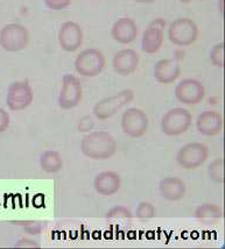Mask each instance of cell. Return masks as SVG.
<instances>
[{
  "mask_svg": "<svg viewBox=\"0 0 225 249\" xmlns=\"http://www.w3.org/2000/svg\"><path fill=\"white\" fill-rule=\"evenodd\" d=\"M81 150L83 155L91 160H108L114 155L117 141L106 130H94L82 139Z\"/></svg>",
  "mask_w": 225,
  "mask_h": 249,
  "instance_id": "6da1fadb",
  "label": "cell"
},
{
  "mask_svg": "<svg viewBox=\"0 0 225 249\" xmlns=\"http://www.w3.org/2000/svg\"><path fill=\"white\" fill-rule=\"evenodd\" d=\"M106 65L105 57L99 49L88 48L77 55L75 69L83 77H96L100 75Z\"/></svg>",
  "mask_w": 225,
  "mask_h": 249,
  "instance_id": "7a4b0ae2",
  "label": "cell"
},
{
  "mask_svg": "<svg viewBox=\"0 0 225 249\" xmlns=\"http://www.w3.org/2000/svg\"><path fill=\"white\" fill-rule=\"evenodd\" d=\"M198 27L189 18H179L168 27V38L177 47H189L196 42Z\"/></svg>",
  "mask_w": 225,
  "mask_h": 249,
  "instance_id": "3957f363",
  "label": "cell"
},
{
  "mask_svg": "<svg viewBox=\"0 0 225 249\" xmlns=\"http://www.w3.org/2000/svg\"><path fill=\"white\" fill-rule=\"evenodd\" d=\"M134 99V91L131 89H125L114 96L108 97L105 99L99 100L94 106V114L97 119L108 120L114 114H117L124 106L130 104Z\"/></svg>",
  "mask_w": 225,
  "mask_h": 249,
  "instance_id": "277c9868",
  "label": "cell"
},
{
  "mask_svg": "<svg viewBox=\"0 0 225 249\" xmlns=\"http://www.w3.org/2000/svg\"><path fill=\"white\" fill-rule=\"evenodd\" d=\"M192 121L191 113L183 107H174L164 114L161 119V130L167 136L185 134Z\"/></svg>",
  "mask_w": 225,
  "mask_h": 249,
  "instance_id": "5b68a950",
  "label": "cell"
},
{
  "mask_svg": "<svg viewBox=\"0 0 225 249\" xmlns=\"http://www.w3.org/2000/svg\"><path fill=\"white\" fill-rule=\"evenodd\" d=\"M29 33L20 23H8L0 31V47L6 52L16 53L28 46Z\"/></svg>",
  "mask_w": 225,
  "mask_h": 249,
  "instance_id": "8992f818",
  "label": "cell"
},
{
  "mask_svg": "<svg viewBox=\"0 0 225 249\" xmlns=\"http://www.w3.org/2000/svg\"><path fill=\"white\" fill-rule=\"evenodd\" d=\"M208 156L209 149L206 144L201 142H190L180 148L176 154V162L181 168L191 170L204 164Z\"/></svg>",
  "mask_w": 225,
  "mask_h": 249,
  "instance_id": "52a82bcc",
  "label": "cell"
},
{
  "mask_svg": "<svg viewBox=\"0 0 225 249\" xmlns=\"http://www.w3.org/2000/svg\"><path fill=\"white\" fill-rule=\"evenodd\" d=\"M34 99L33 89L27 81L12 83L7 89L6 105L13 112L23 111L32 105Z\"/></svg>",
  "mask_w": 225,
  "mask_h": 249,
  "instance_id": "ba28073f",
  "label": "cell"
},
{
  "mask_svg": "<svg viewBox=\"0 0 225 249\" xmlns=\"http://www.w3.org/2000/svg\"><path fill=\"white\" fill-rule=\"evenodd\" d=\"M120 126L127 136L138 139L147 132L150 126V119L143 109L131 107L127 108L121 115Z\"/></svg>",
  "mask_w": 225,
  "mask_h": 249,
  "instance_id": "9c48e42d",
  "label": "cell"
},
{
  "mask_svg": "<svg viewBox=\"0 0 225 249\" xmlns=\"http://www.w3.org/2000/svg\"><path fill=\"white\" fill-rule=\"evenodd\" d=\"M82 97L83 88L81 81L72 73L64 75L57 99L58 106L62 109H72L81 103Z\"/></svg>",
  "mask_w": 225,
  "mask_h": 249,
  "instance_id": "30bf717a",
  "label": "cell"
},
{
  "mask_svg": "<svg viewBox=\"0 0 225 249\" xmlns=\"http://www.w3.org/2000/svg\"><path fill=\"white\" fill-rule=\"evenodd\" d=\"M175 97L180 103L186 105H196L206 97V88L197 79H182L175 88Z\"/></svg>",
  "mask_w": 225,
  "mask_h": 249,
  "instance_id": "8fae6325",
  "label": "cell"
},
{
  "mask_svg": "<svg viewBox=\"0 0 225 249\" xmlns=\"http://www.w3.org/2000/svg\"><path fill=\"white\" fill-rule=\"evenodd\" d=\"M166 28V21L162 18L155 19L145 29L143 38H141V49L146 54H156L161 49L164 43V32Z\"/></svg>",
  "mask_w": 225,
  "mask_h": 249,
  "instance_id": "7c38bea8",
  "label": "cell"
},
{
  "mask_svg": "<svg viewBox=\"0 0 225 249\" xmlns=\"http://www.w3.org/2000/svg\"><path fill=\"white\" fill-rule=\"evenodd\" d=\"M84 34L81 26L77 22L66 21L61 25L58 31V43L62 50L67 53H74L82 46Z\"/></svg>",
  "mask_w": 225,
  "mask_h": 249,
  "instance_id": "4fadbf2b",
  "label": "cell"
},
{
  "mask_svg": "<svg viewBox=\"0 0 225 249\" xmlns=\"http://www.w3.org/2000/svg\"><path fill=\"white\" fill-rule=\"evenodd\" d=\"M139 62H140V56L134 49H120L112 58V68L118 75L130 76L137 70Z\"/></svg>",
  "mask_w": 225,
  "mask_h": 249,
  "instance_id": "5bb4252c",
  "label": "cell"
},
{
  "mask_svg": "<svg viewBox=\"0 0 225 249\" xmlns=\"http://www.w3.org/2000/svg\"><path fill=\"white\" fill-rule=\"evenodd\" d=\"M111 36L120 44H130L138 36V26L131 18H119L111 28Z\"/></svg>",
  "mask_w": 225,
  "mask_h": 249,
  "instance_id": "9a60e30c",
  "label": "cell"
},
{
  "mask_svg": "<svg viewBox=\"0 0 225 249\" xmlns=\"http://www.w3.org/2000/svg\"><path fill=\"white\" fill-rule=\"evenodd\" d=\"M196 128L204 136H214L223 128V118L217 111H204L197 117Z\"/></svg>",
  "mask_w": 225,
  "mask_h": 249,
  "instance_id": "2e32d148",
  "label": "cell"
},
{
  "mask_svg": "<svg viewBox=\"0 0 225 249\" xmlns=\"http://www.w3.org/2000/svg\"><path fill=\"white\" fill-rule=\"evenodd\" d=\"M154 78L159 84H171L181 75V69L176 61L162 58L155 63L153 70Z\"/></svg>",
  "mask_w": 225,
  "mask_h": 249,
  "instance_id": "e0dca14e",
  "label": "cell"
},
{
  "mask_svg": "<svg viewBox=\"0 0 225 249\" xmlns=\"http://www.w3.org/2000/svg\"><path fill=\"white\" fill-rule=\"evenodd\" d=\"M159 191L166 200L177 201L187 194V185L185 180L179 177H165L160 180Z\"/></svg>",
  "mask_w": 225,
  "mask_h": 249,
  "instance_id": "ac0fdd59",
  "label": "cell"
},
{
  "mask_svg": "<svg viewBox=\"0 0 225 249\" xmlns=\"http://www.w3.org/2000/svg\"><path fill=\"white\" fill-rule=\"evenodd\" d=\"M120 186L121 178L114 171H102L94 179V188L100 196H112L117 194Z\"/></svg>",
  "mask_w": 225,
  "mask_h": 249,
  "instance_id": "d6986e66",
  "label": "cell"
},
{
  "mask_svg": "<svg viewBox=\"0 0 225 249\" xmlns=\"http://www.w3.org/2000/svg\"><path fill=\"white\" fill-rule=\"evenodd\" d=\"M40 167L44 173L56 174L63 167V160L56 150H46L40 157Z\"/></svg>",
  "mask_w": 225,
  "mask_h": 249,
  "instance_id": "ffe728a7",
  "label": "cell"
},
{
  "mask_svg": "<svg viewBox=\"0 0 225 249\" xmlns=\"http://www.w3.org/2000/svg\"><path fill=\"white\" fill-rule=\"evenodd\" d=\"M194 217L201 220L206 219H220L223 217V210L216 204H202L197 206L194 212Z\"/></svg>",
  "mask_w": 225,
  "mask_h": 249,
  "instance_id": "44dd1931",
  "label": "cell"
},
{
  "mask_svg": "<svg viewBox=\"0 0 225 249\" xmlns=\"http://www.w3.org/2000/svg\"><path fill=\"white\" fill-rule=\"evenodd\" d=\"M209 176L212 182L222 184L224 182V162L222 157H218L215 161H212L209 164L208 168Z\"/></svg>",
  "mask_w": 225,
  "mask_h": 249,
  "instance_id": "7402d4cb",
  "label": "cell"
},
{
  "mask_svg": "<svg viewBox=\"0 0 225 249\" xmlns=\"http://www.w3.org/2000/svg\"><path fill=\"white\" fill-rule=\"evenodd\" d=\"M210 61H211L212 65L217 68L224 67V43L220 42L215 44L212 47L211 52H210Z\"/></svg>",
  "mask_w": 225,
  "mask_h": 249,
  "instance_id": "603a6c76",
  "label": "cell"
},
{
  "mask_svg": "<svg viewBox=\"0 0 225 249\" xmlns=\"http://www.w3.org/2000/svg\"><path fill=\"white\" fill-rule=\"evenodd\" d=\"M132 213L130 209L126 206H115L113 209L109 210L106 213V219H111V220H118V219H132Z\"/></svg>",
  "mask_w": 225,
  "mask_h": 249,
  "instance_id": "cb8c5ba5",
  "label": "cell"
},
{
  "mask_svg": "<svg viewBox=\"0 0 225 249\" xmlns=\"http://www.w3.org/2000/svg\"><path fill=\"white\" fill-rule=\"evenodd\" d=\"M155 215V207L149 201H143L139 204L135 211V217L139 219H150Z\"/></svg>",
  "mask_w": 225,
  "mask_h": 249,
  "instance_id": "d4e9b609",
  "label": "cell"
},
{
  "mask_svg": "<svg viewBox=\"0 0 225 249\" xmlns=\"http://www.w3.org/2000/svg\"><path fill=\"white\" fill-rule=\"evenodd\" d=\"M44 5L52 11H62L70 5L72 0H43Z\"/></svg>",
  "mask_w": 225,
  "mask_h": 249,
  "instance_id": "484cf974",
  "label": "cell"
},
{
  "mask_svg": "<svg viewBox=\"0 0 225 249\" xmlns=\"http://www.w3.org/2000/svg\"><path fill=\"white\" fill-rule=\"evenodd\" d=\"M94 119L90 117V115H87V117L82 118V119L79 120V123H78V130L81 133L90 132V130L94 128Z\"/></svg>",
  "mask_w": 225,
  "mask_h": 249,
  "instance_id": "4316f807",
  "label": "cell"
},
{
  "mask_svg": "<svg viewBox=\"0 0 225 249\" xmlns=\"http://www.w3.org/2000/svg\"><path fill=\"white\" fill-rule=\"evenodd\" d=\"M10 123L11 118L8 112H6L4 108L0 107V133H4L10 127Z\"/></svg>",
  "mask_w": 225,
  "mask_h": 249,
  "instance_id": "83f0119b",
  "label": "cell"
},
{
  "mask_svg": "<svg viewBox=\"0 0 225 249\" xmlns=\"http://www.w3.org/2000/svg\"><path fill=\"white\" fill-rule=\"evenodd\" d=\"M16 248H38L40 245L38 244L37 241L34 240H29V239H21L19 241H17V244L14 245Z\"/></svg>",
  "mask_w": 225,
  "mask_h": 249,
  "instance_id": "f1b7e54d",
  "label": "cell"
},
{
  "mask_svg": "<svg viewBox=\"0 0 225 249\" xmlns=\"http://www.w3.org/2000/svg\"><path fill=\"white\" fill-rule=\"evenodd\" d=\"M218 10L221 13H223L224 11V0H218Z\"/></svg>",
  "mask_w": 225,
  "mask_h": 249,
  "instance_id": "f546056e",
  "label": "cell"
},
{
  "mask_svg": "<svg viewBox=\"0 0 225 249\" xmlns=\"http://www.w3.org/2000/svg\"><path fill=\"white\" fill-rule=\"evenodd\" d=\"M134 1L140 2V4H150V2H154L155 0H134Z\"/></svg>",
  "mask_w": 225,
  "mask_h": 249,
  "instance_id": "4dcf8cb0",
  "label": "cell"
},
{
  "mask_svg": "<svg viewBox=\"0 0 225 249\" xmlns=\"http://www.w3.org/2000/svg\"><path fill=\"white\" fill-rule=\"evenodd\" d=\"M180 1L183 2V4H189V2H191L192 0H180Z\"/></svg>",
  "mask_w": 225,
  "mask_h": 249,
  "instance_id": "1f68e13d",
  "label": "cell"
}]
</instances>
